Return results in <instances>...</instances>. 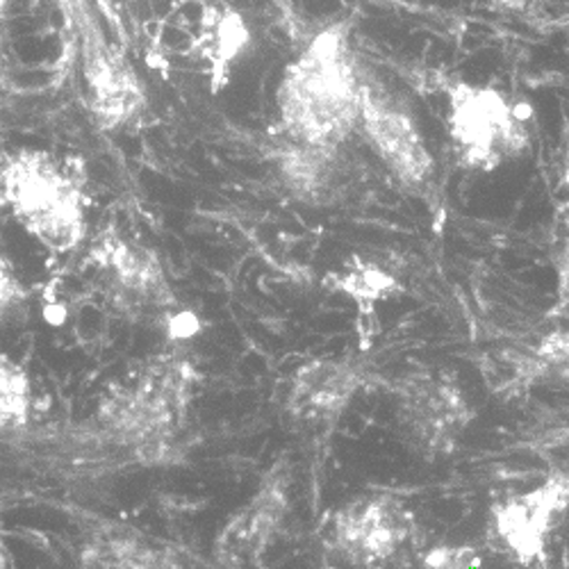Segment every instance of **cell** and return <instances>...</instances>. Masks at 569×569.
Instances as JSON below:
<instances>
[{
  "mask_svg": "<svg viewBox=\"0 0 569 569\" xmlns=\"http://www.w3.org/2000/svg\"><path fill=\"white\" fill-rule=\"evenodd\" d=\"M249 41L244 19L223 0H176L158 26L149 62L162 71L173 60L203 64L217 91Z\"/></svg>",
  "mask_w": 569,
  "mask_h": 569,
  "instance_id": "obj_3",
  "label": "cell"
},
{
  "mask_svg": "<svg viewBox=\"0 0 569 569\" xmlns=\"http://www.w3.org/2000/svg\"><path fill=\"white\" fill-rule=\"evenodd\" d=\"M358 388V376L347 362L319 360L301 367L292 383V412L323 423L338 417Z\"/></svg>",
  "mask_w": 569,
  "mask_h": 569,
  "instance_id": "obj_8",
  "label": "cell"
},
{
  "mask_svg": "<svg viewBox=\"0 0 569 569\" xmlns=\"http://www.w3.org/2000/svg\"><path fill=\"white\" fill-rule=\"evenodd\" d=\"M280 151V171L295 194L315 203L328 199V189L336 184L338 176V151L303 147L288 139Z\"/></svg>",
  "mask_w": 569,
  "mask_h": 569,
  "instance_id": "obj_9",
  "label": "cell"
},
{
  "mask_svg": "<svg viewBox=\"0 0 569 569\" xmlns=\"http://www.w3.org/2000/svg\"><path fill=\"white\" fill-rule=\"evenodd\" d=\"M533 371L569 383V330H553L538 345L531 358Z\"/></svg>",
  "mask_w": 569,
  "mask_h": 569,
  "instance_id": "obj_11",
  "label": "cell"
},
{
  "mask_svg": "<svg viewBox=\"0 0 569 569\" xmlns=\"http://www.w3.org/2000/svg\"><path fill=\"white\" fill-rule=\"evenodd\" d=\"M490 3L503 12H527L538 3V0H490Z\"/></svg>",
  "mask_w": 569,
  "mask_h": 569,
  "instance_id": "obj_15",
  "label": "cell"
},
{
  "mask_svg": "<svg viewBox=\"0 0 569 569\" xmlns=\"http://www.w3.org/2000/svg\"><path fill=\"white\" fill-rule=\"evenodd\" d=\"M560 317L569 319V234L562 247L560 264H558V308Z\"/></svg>",
  "mask_w": 569,
  "mask_h": 569,
  "instance_id": "obj_12",
  "label": "cell"
},
{
  "mask_svg": "<svg viewBox=\"0 0 569 569\" xmlns=\"http://www.w3.org/2000/svg\"><path fill=\"white\" fill-rule=\"evenodd\" d=\"M14 280H12V273L8 271L3 258H0V310H3L12 299H14Z\"/></svg>",
  "mask_w": 569,
  "mask_h": 569,
  "instance_id": "obj_13",
  "label": "cell"
},
{
  "mask_svg": "<svg viewBox=\"0 0 569 569\" xmlns=\"http://www.w3.org/2000/svg\"><path fill=\"white\" fill-rule=\"evenodd\" d=\"M449 137L465 169L495 171L525 156L529 130L506 93L458 82L449 91Z\"/></svg>",
  "mask_w": 569,
  "mask_h": 569,
  "instance_id": "obj_4",
  "label": "cell"
},
{
  "mask_svg": "<svg viewBox=\"0 0 569 569\" xmlns=\"http://www.w3.org/2000/svg\"><path fill=\"white\" fill-rule=\"evenodd\" d=\"M338 288L347 292L360 308L373 306L376 301L388 299L390 295L401 290L399 282L390 273L378 269L376 264H365V262L351 264L338 278Z\"/></svg>",
  "mask_w": 569,
  "mask_h": 569,
  "instance_id": "obj_10",
  "label": "cell"
},
{
  "mask_svg": "<svg viewBox=\"0 0 569 569\" xmlns=\"http://www.w3.org/2000/svg\"><path fill=\"white\" fill-rule=\"evenodd\" d=\"M0 192L43 247L64 253L82 242L87 228L80 182L49 153L23 151L12 158L0 173Z\"/></svg>",
  "mask_w": 569,
  "mask_h": 569,
  "instance_id": "obj_2",
  "label": "cell"
},
{
  "mask_svg": "<svg viewBox=\"0 0 569 569\" xmlns=\"http://www.w3.org/2000/svg\"><path fill=\"white\" fill-rule=\"evenodd\" d=\"M408 517L386 499H369L351 506L338 521V545L353 565H381L397 553L406 540Z\"/></svg>",
  "mask_w": 569,
  "mask_h": 569,
  "instance_id": "obj_6",
  "label": "cell"
},
{
  "mask_svg": "<svg viewBox=\"0 0 569 569\" xmlns=\"http://www.w3.org/2000/svg\"><path fill=\"white\" fill-rule=\"evenodd\" d=\"M408 426H412L419 440L431 447H442L458 436L469 412L462 395L438 378H419L403 399Z\"/></svg>",
  "mask_w": 569,
  "mask_h": 569,
  "instance_id": "obj_7",
  "label": "cell"
},
{
  "mask_svg": "<svg viewBox=\"0 0 569 569\" xmlns=\"http://www.w3.org/2000/svg\"><path fill=\"white\" fill-rule=\"evenodd\" d=\"M365 71L342 28L317 34L282 73L278 87L280 128L288 141L340 151L360 123Z\"/></svg>",
  "mask_w": 569,
  "mask_h": 569,
  "instance_id": "obj_1",
  "label": "cell"
},
{
  "mask_svg": "<svg viewBox=\"0 0 569 569\" xmlns=\"http://www.w3.org/2000/svg\"><path fill=\"white\" fill-rule=\"evenodd\" d=\"M358 130H362L371 149L406 184L421 187L433 176L436 162L415 117L388 89L367 78L362 84Z\"/></svg>",
  "mask_w": 569,
  "mask_h": 569,
  "instance_id": "obj_5",
  "label": "cell"
},
{
  "mask_svg": "<svg viewBox=\"0 0 569 569\" xmlns=\"http://www.w3.org/2000/svg\"><path fill=\"white\" fill-rule=\"evenodd\" d=\"M567 28H569V21H567Z\"/></svg>",
  "mask_w": 569,
  "mask_h": 569,
  "instance_id": "obj_16",
  "label": "cell"
},
{
  "mask_svg": "<svg viewBox=\"0 0 569 569\" xmlns=\"http://www.w3.org/2000/svg\"><path fill=\"white\" fill-rule=\"evenodd\" d=\"M43 319L51 326H64L69 319V308L62 301H49L43 306Z\"/></svg>",
  "mask_w": 569,
  "mask_h": 569,
  "instance_id": "obj_14",
  "label": "cell"
}]
</instances>
